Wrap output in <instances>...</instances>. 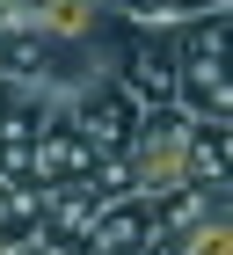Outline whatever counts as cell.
Segmentation results:
<instances>
[{"instance_id":"6da1fadb","label":"cell","mask_w":233,"mask_h":255,"mask_svg":"<svg viewBox=\"0 0 233 255\" xmlns=\"http://www.w3.org/2000/svg\"><path fill=\"white\" fill-rule=\"evenodd\" d=\"M168 66H175V110L182 117L233 124V80H226V7L168 22Z\"/></svg>"},{"instance_id":"5b68a950","label":"cell","mask_w":233,"mask_h":255,"mask_svg":"<svg viewBox=\"0 0 233 255\" xmlns=\"http://www.w3.org/2000/svg\"><path fill=\"white\" fill-rule=\"evenodd\" d=\"M44 7H51V0H0V29H29Z\"/></svg>"},{"instance_id":"277c9868","label":"cell","mask_w":233,"mask_h":255,"mask_svg":"<svg viewBox=\"0 0 233 255\" xmlns=\"http://www.w3.org/2000/svg\"><path fill=\"white\" fill-rule=\"evenodd\" d=\"M102 7H116L131 22H182V15H204V7H226V0H102Z\"/></svg>"},{"instance_id":"52a82bcc","label":"cell","mask_w":233,"mask_h":255,"mask_svg":"<svg viewBox=\"0 0 233 255\" xmlns=\"http://www.w3.org/2000/svg\"><path fill=\"white\" fill-rule=\"evenodd\" d=\"M29 255H51V248H29Z\"/></svg>"},{"instance_id":"3957f363","label":"cell","mask_w":233,"mask_h":255,"mask_svg":"<svg viewBox=\"0 0 233 255\" xmlns=\"http://www.w3.org/2000/svg\"><path fill=\"white\" fill-rule=\"evenodd\" d=\"M66 117H73V131L116 168V160H124V146H131V131H138V117H146V102H138L116 73H88V80H73Z\"/></svg>"},{"instance_id":"8992f818","label":"cell","mask_w":233,"mask_h":255,"mask_svg":"<svg viewBox=\"0 0 233 255\" xmlns=\"http://www.w3.org/2000/svg\"><path fill=\"white\" fill-rule=\"evenodd\" d=\"M0 255H29V248H15V241H0Z\"/></svg>"},{"instance_id":"7a4b0ae2","label":"cell","mask_w":233,"mask_h":255,"mask_svg":"<svg viewBox=\"0 0 233 255\" xmlns=\"http://www.w3.org/2000/svg\"><path fill=\"white\" fill-rule=\"evenodd\" d=\"M190 117L175 110V102H160V110H146L131 131V146H124V160H116V190H138V197H175L190 190ZM204 190V182H197Z\"/></svg>"}]
</instances>
